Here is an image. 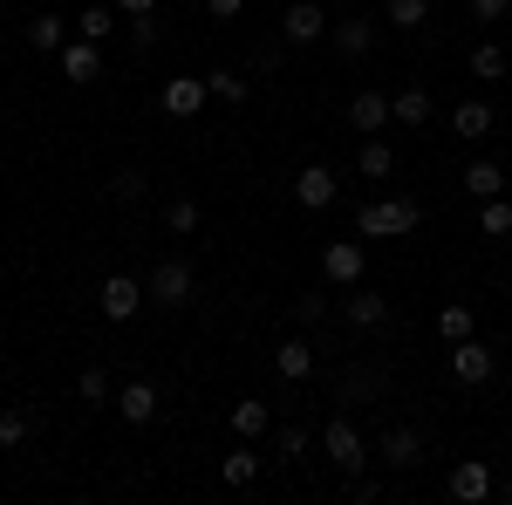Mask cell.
I'll list each match as a JSON object with an SVG mask.
<instances>
[{
	"label": "cell",
	"mask_w": 512,
	"mask_h": 505,
	"mask_svg": "<svg viewBox=\"0 0 512 505\" xmlns=\"http://www.w3.org/2000/svg\"><path fill=\"white\" fill-rule=\"evenodd\" d=\"M417 226H424V205L417 198H369L355 212V233L362 239H410Z\"/></svg>",
	"instance_id": "1"
},
{
	"label": "cell",
	"mask_w": 512,
	"mask_h": 505,
	"mask_svg": "<svg viewBox=\"0 0 512 505\" xmlns=\"http://www.w3.org/2000/svg\"><path fill=\"white\" fill-rule=\"evenodd\" d=\"M321 451H328V465L342 471V478H362V471H369V444H362V430H355L342 410L321 424Z\"/></svg>",
	"instance_id": "2"
},
{
	"label": "cell",
	"mask_w": 512,
	"mask_h": 505,
	"mask_svg": "<svg viewBox=\"0 0 512 505\" xmlns=\"http://www.w3.org/2000/svg\"><path fill=\"white\" fill-rule=\"evenodd\" d=\"M362 273H369L362 233H355V239H328V246H321V280H328V287H362Z\"/></svg>",
	"instance_id": "3"
},
{
	"label": "cell",
	"mask_w": 512,
	"mask_h": 505,
	"mask_svg": "<svg viewBox=\"0 0 512 505\" xmlns=\"http://www.w3.org/2000/svg\"><path fill=\"white\" fill-rule=\"evenodd\" d=\"M144 301H151V287H144V280H130V273H110V280L96 287L103 321H137V314H144Z\"/></svg>",
	"instance_id": "4"
},
{
	"label": "cell",
	"mask_w": 512,
	"mask_h": 505,
	"mask_svg": "<svg viewBox=\"0 0 512 505\" xmlns=\"http://www.w3.org/2000/svg\"><path fill=\"white\" fill-rule=\"evenodd\" d=\"M144 287H151V301H158V308L185 314V308H192V287H198V280H192V267H185V260H158Z\"/></svg>",
	"instance_id": "5"
},
{
	"label": "cell",
	"mask_w": 512,
	"mask_h": 505,
	"mask_svg": "<svg viewBox=\"0 0 512 505\" xmlns=\"http://www.w3.org/2000/svg\"><path fill=\"white\" fill-rule=\"evenodd\" d=\"M328 7L321 0H287V14H280V35L294 41V48H308V41H328Z\"/></svg>",
	"instance_id": "6"
},
{
	"label": "cell",
	"mask_w": 512,
	"mask_h": 505,
	"mask_svg": "<svg viewBox=\"0 0 512 505\" xmlns=\"http://www.w3.org/2000/svg\"><path fill=\"white\" fill-rule=\"evenodd\" d=\"M158 103H164V117H178V123H192L205 103H212V89H205V76H171L158 89Z\"/></svg>",
	"instance_id": "7"
},
{
	"label": "cell",
	"mask_w": 512,
	"mask_h": 505,
	"mask_svg": "<svg viewBox=\"0 0 512 505\" xmlns=\"http://www.w3.org/2000/svg\"><path fill=\"white\" fill-rule=\"evenodd\" d=\"M451 376H458L465 389H485V383H492V349H485L478 335L451 342Z\"/></svg>",
	"instance_id": "8"
},
{
	"label": "cell",
	"mask_w": 512,
	"mask_h": 505,
	"mask_svg": "<svg viewBox=\"0 0 512 505\" xmlns=\"http://www.w3.org/2000/svg\"><path fill=\"white\" fill-rule=\"evenodd\" d=\"M335 192H342V178H335L328 164H301V171H294V198H301L308 212H321V205H335Z\"/></svg>",
	"instance_id": "9"
},
{
	"label": "cell",
	"mask_w": 512,
	"mask_h": 505,
	"mask_svg": "<svg viewBox=\"0 0 512 505\" xmlns=\"http://www.w3.org/2000/svg\"><path fill=\"white\" fill-rule=\"evenodd\" d=\"M376 458H383V465H396V471H417V465H424V437H417L410 424H396V430H383Z\"/></svg>",
	"instance_id": "10"
},
{
	"label": "cell",
	"mask_w": 512,
	"mask_h": 505,
	"mask_svg": "<svg viewBox=\"0 0 512 505\" xmlns=\"http://www.w3.org/2000/svg\"><path fill=\"white\" fill-rule=\"evenodd\" d=\"M62 76L69 82H96L103 76V41H89V35L62 41Z\"/></svg>",
	"instance_id": "11"
},
{
	"label": "cell",
	"mask_w": 512,
	"mask_h": 505,
	"mask_svg": "<svg viewBox=\"0 0 512 505\" xmlns=\"http://www.w3.org/2000/svg\"><path fill=\"white\" fill-rule=\"evenodd\" d=\"M390 123H403V130H424L431 123V89L424 82H403L390 96Z\"/></svg>",
	"instance_id": "12"
},
{
	"label": "cell",
	"mask_w": 512,
	"mask_h": 505,
	"mask_svg": "<svg viewBox=\"0 0 512 505\" xmlns=\"http://www.w3.org/2000/svg\"><path fill=\"white\" fill-rule=\"evenodd\" d=\"M458 192L465 198H506V164H492V157H478V164H465V178H458Z\"/></svg>",
	"instance_id": "13"
},
{
	"label": "cell",
	"mask_w": 512,
	"mask_h": 505,
	"mask_svg": "<svg viewBox=\"0 0 512 505\" xmlns=\"http://www.w3.org/2000/svg\"><path fill=\"white\" fill-rule=\"evenodd\" d=\"M342 308H349V328H362V335H376V328L390 321V301H383V294H369V287H349V301H342Z\"/></svg>",
	"instance_id": "14"
},
{
	"label": "cell",
	"mask_w": 512,
	"mask_h": 505,
	"mask_svg": "<svg viewBox=\"0 0 512 505\" xmlns=\"http://www.w3.org/2000/svg\"><path fill=\"white\" fill-rule=\"evenodd\" d=\"M451 499L485 505V499H492V471L478 465V458H458V471H451Z\"/></svg>",
	"instance_id": "15"
},
{
	"label": "cell",
	"mask_w": 512,
	"mask_h": 505,
	"mask_svg": "<svg viewBox=\"0 0 512 505\" xmlns=\"http://www.w3.org/2000/svg\"><path fill=\"white\" fill-rule=\"evenodd\" d=\"M328 41L355 62V55H369V48H376V21H369V14H349V21H335V28H328Z\"/></svg>",
	"instance_id": "16"
},
{
	"label": "cell",
	"mask_w": 512,
	"mask_h": 505,
	"mask_svg": "<svg viewBox=\"0 0 512 505\" xmlns=\"http://www.w3.org/2000/svg\"><path fill=\"white\" fill-rule=\"evenodd\" d=\"M274 369H280V383H308V376H315V349H308L301 335H287L274 349Z\"/></svg>",
	"instance_id": "17"
},
{
	"label": "cell",
	"mask_w": 512,
	"mask_h": 505,
	"mask_svg": "<svg viewBox=\"0 0 512 505\" xmlns=\"http://www.w3.org/2000/svg\"><path fill=\"white\" fill-rule=\"evenodd\" d=\"M117 417L123 424H151V417H158V383H123L117 389Z\"/></svg>",
	"instance_id": "18"
},
{
	"label": "cell",
	"mask_w": 512,
	"mask_h": 505,
	"mask_svg": "<svg viewBox=\"0 0 512 505\" xmlns=\"http://www.w3.org/2000/svg\"><path fill=\"white\" fill-rule=\"evenodd\" d=\"M349 123L355 130H383V123H390V96H383V89H355L349 96Z\"/></svg>",
	"instance_id": "19"
},
{
	"label": "cell",
	"mask_w": 512,
	"mask_h": 505,
	"mask_svg": "<svg viewBox=\"0 0 512 505\" xmlns=\"http://www.w3.org/2000/svg\"><path fill=\"white\" fill-rule=\"evenodd\" d=\"M267 430H274V403L239 396V403H233V437H267Z\"/></svg>",
	"instance_id": "20"
},
{
	"label": "cell",
	"mask_w": 512,
	"mask_h": 505,
	"mask_svg": "<svg viewBox=\"0 0 512 505\" xmlns=\"http://www.w3.org/2000/svg\"><path fill=\"white\" fill-rule=\"evenodd\" d=\"M219 478H226V485H253V478H260V451H253V437H239L233 451L219 458Z\"/></svg>",
	"instance_id": "21"
},
{
	"label": "cell",
	"mask_w": 512,
	"mask_h": 505,
	"mask_svg": "<svg viewBox=\"0 0 512 505\" xmlns=\"http://www.w3.org/2000/svg\"><path fill=\"white\" fill-rule=\"evenodd\" d=\"M492 103H458V110H451V130H458V137H465V144H478V137H492Z\"/></svg>",
	"instance_id": "22"
},
{
	"label": "cell",
	"mask_w": 512,
	"mask_h": 505,
	"mask_svg": "<svg viewBox=\"0 0 512 505\" xmlns=\"http://www.w3.org/2000/svg\"><path fill=\"white\" fill-rule=\"evenodd\" d=\"M62 41H69V21H62V14H35V21H28V48L62 55Z\"/></svg>",
	"instance_id": "23"
},
{
	"label": "cell",
	"mask_w": 512,
	"mask_h": 505,
	"mask_svg": "<svg viewBox=\"0 0 512 505\" xmlns=\"http://www.w3.org/2000/svg\"><path fill=\"white\" fill-rule=\"evenodd\" d=\"M355 171H362V178H376V185H383V178H390V171H396V151H390V144H383V137H369V144H362V151H355Z\"/></svg>",
	"instance_id": "24"
},
{
	"label": "cell",
	"mask_w": 512,
	"mask_h": 505,
	"mask_svg": "<svg viewBox=\"0 0 512 505\" xmlns=\"http://www.w3.org/2000/svg\"><path fill=\"white\" fill-rule=\"evenodd\" d=\"M205 89H212V103H246V96H253V82L239 76V69H212Z\"/></svg>",
	"instance_id": "25"
},
{
	"label": "cell",
	"mask_w": 512,
	"mask_h": 505,
	"mask_svg": "<svg viewBox=\"0 0 512 505\" xmlns=\"http://www.w3.org/2000/svg\"><path fill=\"white\" fill-rule=\"evenodd\" d=\"M28 430H35V417H28L21 403H0V451H14V444H28Z\"/></svg>",
	"instance_id": "26"
},
{
	"label": "cell",
	"mask_w": 512,
	"mask_h": 505,
	"mask_svg": "<svg viewBox=\"0 0 512 505\" xmlns=\"http://www.w3.org/2000/svg\"><path fill=\"white\" fill-rule=\"evenodd\" d=\"M506 69H512L506 48H492V41H478V48H472V76L478 82H506Z\"/></svg>",
	"instance_id": "27"
},
{
	"label": "cell",
	"mask_w": 512,
	"mask_h": 505,
	"mask_svg": "<svg viewBox=\"0 0 512 505\" xmlns=\"http://www.w3.org/2000/svg\"><path fill=\"white\" fill-rule=\"evenodd\" d=\"M383 21L410 35V28H424V21H431V0H390V7H383Z\"/></svg>",
	"instance_id": "28"
},
{
	"label": "cell",
	"mask_w": 512,
	"mask_h": 505,
	"mask_svg": "<svg viewBox=\"0 0 512 505\" xmlns=\"http://www.w3.org/2000/svg\"><path fill=\"white\" fill-rule=\"evenodd\" d=\"M76 35L110 41V35H117V7H82V14H76Z\"/></svg>",
	"instance_id": "29"
},
{
	"label": "cell",
	"mask_w": 512,
	"mask_h": 505,
	"mask_svg": "<svg viewBox=\"0 0 512 505\" xmlns=\"http://www.w3.org/2000/svg\"><path fill=\"white\" fill-rule=\"evenodd\" d=\"M437 335H444V342H465V335H478L472 308H465V301H451V308L437 314Z\"/></svg>",
	"instance_id": "30"
},
{
	"label": "cell",
	"mask_w": 512,
	"mask_h": 505,
	"mask_svg": "<svg viewBox=\"0 0 512 505\" xmlns=\"http://www.w3.org/2000/svg\"><path fill=\"white\" fill-rule=\"evenodd\" d=\"M478 233H485V239H506V233H512V198H485V212H478Z\"/></svg>",
	"instance_id": "31"
},
{
	"label": "cell",
	"mask_w": 512,
	"mask_h": 505,
	"mask_svg": "<svg viewBox=\"0 0 512 505\" xmlns=\"http://www.w3.org/2000/svg\"><path fill=\"white\" fill-rule=\"evenodd\" d=\"M198 219H205V212H198L192 198H171V205H164V226H171V233H185V239L198 233Z\"/></svg>",
	"instance_id": "32"
},
{
	"label": "cell",
	"mask_w": 512,
	"mask_h": 505,
	"mask_svg": "<svg viewBox=\"0 0 512 505\" xmlns=\"http://www.w3.org/2000/svg\"><path fill=\"white\" fill-rule=\"evenodd\" d=\"M274 458H287V465H294V458H308V430H301V424H280L274 430Z\"/></svg>",
	"instance_id": "33"
},
{
	"label": "cell",
	"mask_w": 512,
	"mask_h": 505,
	"mask_svg": "<svg viewBox=\"0 0 512 505\" xmlns=\"http://www.w3.org/2000/svg\"><path fill=\"white\" fill-rule=\"evenodd\" d=\"M144 192H151V178H144V171H117V178H110V198H117V205H137Z\"/></svg>",
	"instance_id": "34"
},
{
	"label": "cell",
	"mask_w": 512,
	"mask_h": 505,
	"mask_svg": "<svg viewBox=\"0 0 512 505\" xmlns=\"http://www.w3.org/2000/svg\"><path fill=\"white\" fill-rule=\"evenodd\" d=\"M76 396H82V403H110V376H103V369L89 362V369L76 376Z\"/></svg>",
	"instance_id": "35"
},
{
	"label": "cell",
	"mask_w": 512,
	"mask_h": 505,
	"mask_svg": "<svg viewBox=\"0 0 512 505\" xmlns=\"http://www.w3.org/2000/svg\"><path fill=\"white\" fill-rule=\"evenodd\" d=\"M465 14H472L478 28H492V21H506V14H512V0H465Z\"/></svg>",
	"instance_id": "36"
},
{
	"label": "cell",
	"mask_w": 512,
	"mask_h": 505,
	"mask_svg": "<svg viewBox=\"0 0 512 505\" xmlns=\"http://www.w3.org/2000/svg\"><path fill=\"white\" fill-rule=\"evenodd\" d=\"M158 41V14H130V48H151Z\"/></svg>",
	"instance_id": "37"
},
{
	"label": "cell",
	"mask_w": 512,
	"mask_h": 505,
	"mask_svg": "<svg viewBox=\"0 0 512 505\" xmlns=\"http://www.w3.org/2000/svg\"><path fill=\"white\" fill-rule=\"evenodd\" d=\"M294 314H301V321H321V314H328V294H321V287H308V294L294 301Z\"/></svg>",
	"instance_id": "38"
},
{
	"label": "cell",
	"mask_w": 512,
	"mask_h": 505,
	"mask_svg": "<svg viewBox=\"0 0 512 505\" xmlns=\"http://www.w3.org/2000/svg\"><path fill=\"white\" fill-rule=\"evenodd\" d=\"M239 7H246V0H205V14H212V21H239Z\"/></svg>",
	"instance_id": "39"
},
{
	"label": "cell",
	"mask_w": 512,
	"mask_h": 505,
	"mask_svg": "<svg viewBox=\"0 0 512 505\" xmlns=\"http://www.w3.org/2000/svg\"><path fill=\"white\" fill-rule=\"evenodd\" d=\"M110 7H117L123 21H130V14H158V0H110Z\"/></svg>",
	"instance_id": "40"
}]
</instances>
